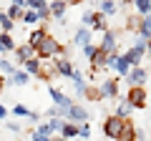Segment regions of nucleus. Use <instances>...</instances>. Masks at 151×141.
<instances>
[{
	"label": "nucleus",
	"instance_id": "f3484780",
	"mask_svg": "<svg viewBox=\"0 0 151 141\" xmlns=\"http://www.w3.org/2000/svg\"><path fill=\"white\" fill-rule=\"evenodd\" d=\"M119 141H136V129H134V121H126V129L121 134Z\"/></svg>",
	"mask_w": 151,
	"mask_h": 141
},
{
	"label": "nucleus",
	"instance_id": "473e14b6",
	"mask_svg": "<svg viewBox=\"0 0 151 141\" xmlns=\"http://www.w3.org/2000/svg\"><path fill=\"white\" fill-rule=\"evenodd\" d=\"M93 50H96V45H91V43H88V45H83V53H86V58H91V55H93Z\"/></svg>",
	"mask_w": 151,
	"mask_h": 141
},
{
	"label": "nucleus",
	"instance_id": "58836bf2",
	"mask_svg": "<svg viewBox=\"0 0 151 141\" xmlns=\"http://www.w3.org/2000/svg\"><path fill=\"white\" fill-rule=\"evenodd\" d=\"M3 86H5V78H3V76H0V91H3Z\"/></svg>",
	"mask_w": 151,
	"mask_h": 141
},
{
	"label": "nucleus",
	"instance_id": "4c0bfd02",
	"mask_svg": "<svg viewBox=\"0 0 151 141\" xmlns=\"http://www.w3.org/2000/svg\"><path fill=\"white\" fill-rule=\"evenodd\" d=\"M5 114H8V111L3 109V106H0V119H5Z\"/></svg>",
	"mask_w": 151,
	"mask_h": 141
},
{
	"label": "nucleus",
	"instance_id": "a211bd4d",
	"mask_svg": "<svg viewBox=\"0 0 151 141\" xmlns=\"http://www.w3.org/2000/svg\"><path fill=\"white\" fill-rule=\"evenodd\" d=\"M33 58V48L30 45H20V48H18V60H20V63H28V60Z\"/></svg>",
	"mask_w": 151,
	"mask_h": 141
},
{
	"label": "nucleus",
	"instance_id": "dca6fc26",
	"mask_svg": "<svg viewBox=\"0 0 151 141\" xmlns=\"http://www.w3.org/2000/svg\"><path fill=\"white\" fill-rule=\"evenodd\" d=\"M106 58H108V55L103 53L101 48H96V50H93V55H91V58H88V60H91V63L96 65V68H101V65H106Z\"/></svg>",
	"mask_w": 151,
	"mask_h": 141
},
{
	"label": "nucleus",
	"instance_id": "7ed1b4c3",
	"mask_svg": "<svg viewBox=\"0 0 151 141\" xmlns=\"http://www.w3.org/2000/svg\"><path fill=\"white\" fill-rule=\"evenodd\" d=\"M146 101H149V93H146L144 86H131L129 88V96H126V103L131 109H144Z\"/></svg>",
	"mask_w": 151,
	"mask_h": 141
},
{
	"label": "nucleus",
	"instance_id": "393cba45",
	"mask_svg": "<svg viewBox=\"0 0 151 141\" xmlns=\"http://www.w3.org/2000/svg\"><path fill=\"white\" fill-rule=\"evenodd\" d=\"M93 23H96V13L86 10V13H83V25H86V30H88V28H93Z\"/></svg>",
	"mask_w": 151,
	"mask_h": 141
},
{
	"label": "nucleus",
	"instance_id": "2f4dec72",
	"mask_svg": "<svg viewBox=\"0 0 151 141\" xmlns=\"http://www.w3.org/2000/svg\"><path fill=\"white\" fill-rule=\"evenodd\" d=\"M78 134H81V136H91V126H88V124L78 126Z\"/></svg>",
	"mask_w": 151,
	"mask_h": 141
},
{
	"label": "nucleus",
	"instance_id": "39448f33",
	"mask_svg": "<svg viewBox=\"0 0 151 141\" xmlns=\"http://www.w3.org/2000/svg\"><path fill=\"white\" fill-rule=\"evenodd\" d=\"M50 98L55 101V109H60V111H68L70 106H73V101H70L65 93H60V91H55V88H50Z\"/></svg>",
	"mask_w": 151,
	"mask_h": 141
},
{
	"label": "nucleus",
	"instance_id": "2eb2a0df",
	"mask_svg": "<svg viewBox=\"0 0 151 141\" xmlns=\"http://www.w3.org/2000/svg\"><path fill=\"white\" fill-rule=\"evenodd\" d=\"M23 65H25V73H30V76H40V70H43V65H40L38 58H30L28 63H23Z\"/></svg>",
	"mask_w": 151,
	"mask_h": 141
},
{
	"label": "nucleus",
	"instance_id": "9b49d317",
	"mask_svg": "<svg viewBox=\"0 0 151 141\" xmlns=\"http://www.w3.org/2000/svg\"><path fill=\"white\" fill-rule=\"evenodd\" d=\"M139 33H141V38H144V40L151 38V15H144L139 20Z\"/></svg>",
	"mask_w": 151,
	"mask_h": 141
},
{
	"label": "nucleus",
	"instance_id": "6e6552de",
	"mask_svg": "<svg viewBox=\"0 0 151 141\" xmlns=\"http://www.w3.org/2000/svg\"><path fill=\"white\" fill-rule=\"evenodd\" d=\"M45 38H48V33H45V28H38V30H33L30 35H28V45H30V48L35 50V48H38L40 43H43Z\"/></svg>",
	"mask_w": 151,
	"mask_h": 141
},
{
	"label": "nucleus",
	"instance_id": "f704fd0d",
	"mask_svg": "<svg viewBox=\"0 0 151 141\" xmlns=\"http://www.w3.org/2000/svg\"><path fill=\"white\" fill-rule=\"evenodd\" d=\"M13 111H15L18 116H28V114H30V111H28L25 106H15V109H13Z\"/></svg>",
	"mask_w": 151,
	"mask_h": 141
},
{
	"label": "nucleus",
	"instance_id": "f03ea898",
	"mask_svg": "<svg viewBox=\"0 0 151 141\" xmlns=\"http://www.w3.org/2000/svg\"><path fill=\"white\" fill-rule=\"evenodd\" d=\"M126 121L129 119H119V116H108L106 124H103V134L111 136V139H121V134H124L126 129Z\"/></svg>",
	"mask_w": 151,
	"mask_h": 141
},
{
	"label": "nucleus",
	"instance_id": "e433bc0d",
	"mask_svg": "<svg viewBox=\"0 0 151 141\" xmlns=\"http://www.w3.org/2000/svg\"><path fill=\"white\" fill-rule=\"evenodd\" d=\"M13 5H18V8H23V5H25V0H13Z\"/></svg>",
	"mask_w": 151,
	"mask_h": 141
},
{
	"label": "nucleus",
	"instance_id": "7c9ffc66",
	"mask_svg": "<svg viewBox=\"0 0 151 141\" xmlns=\"http://www.w3.org/2000/svg\"><path fill=\"white\" fill-rule=\"evenodd\" d=\"M60 126H63V121H60V119H50V121H48L50 134H53V131H60Z\"/></svg>",
	"mask_w": 151,
	"mask_h": 141
},
{
	"label": "nucleus",
	"instance_id": "5701e85b",
	"mask_svg": "<svg viewBox=\"0 0 151 141\" xmlns=\"http://www.w3.org/2000/svg\"><path fill=\"white\" fill-rule=\"evenodd\" d=\"M13 45H15V43H13V38L8 35V33H3V35H0V50H10Z\"/></svg>",
	"mask_w": 151,
	"mask_h": 141
},
{
	"label": "nucleus",
	"instance_id": "f8f14e48",
	"mask_svg": "<svg viewBox=\"0 0 151 141\" xmlns=\"http://www.w3.org/2000/svg\"><path fill=\"white\" fill-rule=\"evenodd\" d=\"M55 73H60V76H73V65H70L68 63V60H65V58H58V60H55Z\"/></svg>",
	"mask_w": 151,
	"mask_h": 141
},
{
	"label": "nucleus",
	"instance_id": "aec40b11",
	"mask_svg": "<svg viewBox=\"0 0 151 141\" xmlns=\"http://www.w3.org/2000/svg\"><path fill=\"white\" fill-rule=\"evenodd\" d=\"M10 78H13L15 86H25V83H28V73H25V70H13Z\"/></svg>",
	"mask_w": 151,
	"mask_h": 141
},
{
	"label": "nucleus",
	"instance_id": "c85d7f7f",
	"mask_svg": "<svg viewBox=\"0 0 151 141\" xmlns=\"http://www.w3.org/2000/svg\"><path fill=\"white\" fill-rule=\"evenodd\" d=\"M131 114V106H129V103H121V106H119V114H116V116H119V119H126V116H129Z\"/></svg>",
	"mask_w": 151,
	"mask_h": 141
},
{
	"label": "nucleus",
	"instance_id": "0eeeda50",
	"mask_svg": "<svg viewBox=\"0 0 151 141\" xmlns=\"http://www.w3.org/2000/svg\"><path fill=\"white\" fill-rule=\"evenodd\" d=\"M101 50L106 55L116 53V33L113 30H106V35H103V43H101Z\"/></svg>",
	"mask_w": 151,
	"mask_h": 141
},
{
	"label": "nucleus",
	"instance_id": "a878e982",
	"mask_svg": "<svg viewBox=\"0 0 151 141\" xmlns=\"http://www.w3.org/2000/svg\"><path fill=\"white\" fill-rule=\"evenodd\" d=\"M10 20H15V18H23V8H18V5H10V10L5 13Z\"/></svg>",
	"mask_w": 151,
	"mask_h": 141
},
{
	"label": "nucleus",
	"instance_id": "c9c22d12",
	"mask_svg": "<svg viewBox=\"0 0 151 141\" xmlns=\"http://www.w3.org/2000/svg\"><path fill=\"white\" fill-rule=\"evenodd\" d=\"M33 141H50V139H48V136H43V134H38V131H35V134H33Z\"/></svg>",
	"mask_w": 151,
	"mask_h": 141
},
{
	"label": "nucleus",
	"instance_id": "a19ab883",
	"mask_svg": "<svg viewBox=\"0 0 151 141\" xmlns=\"http://www.w3.org/2000/svg\"><path fill=\"white\" fill-rule=\"evenodd\" d=\"M146 50H149V53H151V38H149V43H146Z\"/></svg>",
	"mask_w": 151,
	"mask_h": 141
},
{
	"label": "nucleus",
	"instance_id": "ea45409f",
	"mask_svg": "<svg viewBox=\"0 0 151 141\" xmlns=\"http://www.w3.org/2000/svg\"><path fill=\"white\" fill-rule=\"evenodd\" d=\"M50 141H65V139H63V136H55V139H50Z\"/></svg>",
	"mask_w": 151,
	"mask_h": 141
},
{
	"label": "nucleus",
	"instance_id": "f257e3e1",
	"mask_svg": "<svg viewBox=\"0 0 151 141\" xmlns=\"http://www.w3.org/2000/svg\"><path fill=\"white\" fill-rule=\"evenodd\" d=\"M63 50H65L63 45H60L55 38H50V35H48V38L35 48V53L40 55V58H53V55H63Z\"/></svg>",
	"mask_w": 151,
	"mask_h": 141
},
{
	"label": "nucleus",
	"instance_id": "cd10ccee",
	"mask_svg": "<svg viewBox=\"0 0 151 141\" xmlns=\"http://www.w3.org/2000/svg\"><path fill=\"white\" fill-rule=\"evenodd\" d=\"M13 70H15V68H13V63H10V60H0V73H5V76H10Z\"/></svg>",
	"mask_w": 151,
	"mask_h": 141
},
{
	"label": "nucleus",
	"instance_id": "20e7f679",
	"mask_svg": "<svg viewBox=\"0 0 151 141\" xmlns=\"http://www.w3.org/2000/svg\"><path fill=\"white\" fill-rule=\"evenodd\" d=\"M146 53V43H144V38L139 40V43L134 45V48H129V53L124 55L126 60H129V65H134V68H139V63H141V55Z\"/></svg>",
	"mask_w": 151,
	"mask_h": 141
},
{
	"label": "nucleus",
	"instance_id": "c756f323",
	"mask_svg": "<svg viewBox=\"0 0 151 141\" xmlns=\"http://www.w3.org/2000/svg\"><path fill=\"white\" fill-rule=\"evenodd\" d=\"M0 28H5V30H10V28H13V20L5 15V13H0Z\"/></svg>",
	"mask_w": 151,
	"mask_h": 141
},
{
	"label": "nucleus",
	"instance_id": "4468645a",
	"mask_svg": "<svg viewBox=\"0 0 151 141\" xmlns=\"http://www.w3.org/2000/svg\"><path fill=\"white\" fill-rule=\"evenodd\" d=\"M60 136H63L65 141H68V139H73V136H78V126H76V124H70V121H68V124L63 121V126H60Z\"/></svg>",
	"mask_w": 151,
	"mask_h": 141
},
{
	"label": "nucleus",
	"instance_id": "4be33fe9",
	"mask_svg": "<svg viewBox=\"0 0 151 141\" xmlns=\"http://www.w3.org/2000/svg\"><path fill=\"white\" fill-rule=\"evenodd\" d=\"M116 10H119V8H116V3H113V0H103V3H101V15H108V13L113 15Z\"/></svg>",
	"mask_w": 151,
	"mask_h": 141
},
{
	"label": "nucleus",
	"instance_id": "423d86ee",
	"mask_svg": "<svg viewBox=\"0 0 151 141\" xmlns=\"http://www.w3.org/2000/svg\"><path fill=\"white\" fill-rule=\"evenodd\" d=\"M65 116H68V121H78V124H83V121H88V111L83 109V106H70L68 111H65Z\"/></svg>",
	"mask_w": 151,
	"mask_h": 141
},
{
	"label": "nucleus",
	"instance_id": "412c9836",
	"mask_svg": "<svg viewBox=\"0 0 151 141\" xmlns=\"http://www.w3.org/2000/svg\"><path fill=\"white\" fill-rule=\"evenodd\" d=\"M70 78H73V81H76V91H78V93H86V81H83V76H81V73H78V70H76L73 68V76H70Z\"/></svg>",
	"mask_w": 151,
	"mask_h": 141
},
{
	"label": "nucleus",
	"instance_id": "9d476101",
	"mask_svg": "<svg viewBox=\"0 0 151 141\" xmlns=\"http://www.w3.org/2000/svg\"><path fill=\"white\" fill-rule=\"evenodd\" d=\"M126 78H129V83H134V86H141V83L146 81V70L144 68H131L129 73H126Z\"/></svg>",
	"mask_w": 151,
	"mask_h": 141
},
{
	"label": "nucleus",
	"instance_id": "b1692460",
	"mask_svg": "<svg viewBox=\"0 0 151 141\" xmlns=\"http://www.w3.org/2000/svg\"><path fill=\"white\" fill-rule=\"evenodd\" d=\"M136 8H139V13H144V15H151V0H136Z\"/></svg>",
	"mask_w": 151,
	"mask_h": 141
},
{
	"label": "nucleus",
	"instance_id": "6ab92c4d",
	"mask_svg": "<svg viewBox=\"0 0 151 141\" xmlns=\"http://www.w3.org/2000/svg\"><path fill=\"white\" fill-rule=\"evenodd\" d=\"M73 40H76V45H88V40H91V30H86V28H83V30H78Z\"/></svg>",
	"mask_w": 151,
	"mask_h": 141
},
{
	"label": "nucleus",
	"instance_id": "79ce46f5",
	"mask_svg": "<svg viewBox=\"0 0 151 141\" xmlns=\"http://www.w3.org/2000/svg\"><path fill=\"white\" fill-rule=\"evenodd\" d=\"M63 3H65V5H68V3H70V5H73V3H78V0H63Z\"/></svg>",
	"mask_w": 151,
	"mask_h": 141
},
{
	"label": "nucleus",
	"instance_id": "72a5a7b5",
	"mask_svg": "<svg viewBox=\"0 0 151 141\" xmlns=\"http://www.w3.org/2000/svg\"><path fill=\"white\" fill-rule=\"evenodd\" d=\"M126 28H139V18H129V20H126Z\"/></svg>",
	"mask_w": 151,
	"mask_h": 141
},
{
	"label": "nucleus",
	"instance_id": "1a4fd4ad",
	"mask_svg": "<svg viewBox=\"0 0 151 141\" xmlns=\"http://www.w3.org/2000/svg\"><path fill=\"white\" fill-rule=\"evenodd\" d=\"M101 98H106V96H116L119 93V81L116 78H108V81H103V86H101Z\"/></svg>",
	"mask_w": 151,
	"mask_h": 141
},
{
	"label": "nucleus",
	"instance_id": "ddd939ff",
	"mask_svg": "<svg viewBox=\"0 0 151 141\" xmlns=\"http://www.w3.org/2000/svg\"><path fill=\"white\" fill-rule=\"evenodd\" d=\"M65 8H68V5H65L63 0H53V3L48 5V13H50V15H55V18H63L65 15Z\"/></svg>",
	"mask_w": 151,
	"mask_h": 141
},
{
	"label": "nucleus",
	"instance_id": "bb28decb",
	"mask_svg": "<svg viewBox=\"0 0 151 141\" xmlns=\"http://www.w3.org/2000/svg\"><path fill=\"white\" fill-rule=\"evenodd\" d=\"M40 18H38V13L35 10H28V13H23V23H38Z\"/></svg>",
	"mask_w": 151,
	"mask_h": 141
}]
</instances>
